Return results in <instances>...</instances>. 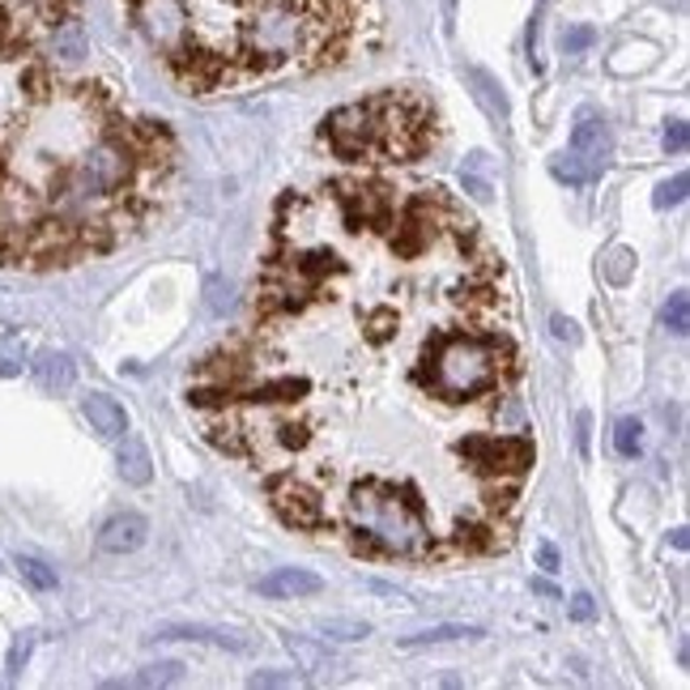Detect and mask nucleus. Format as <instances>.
<instances>
[{"instance_id":"nucleus-1","label":"nucleus","mask_w":690,"mask_h":690,"mask_svg":"<svg viewBox=\"0 0 690 690\" xmlns=\"http://www.w3.org/2000/svg\"><path fill=\"white\" fill-rule=\"evenodd\" d=\"M128 13L188 95L333 69L375 22L371 0H128Z\"/></svg>"},{"instance_id":"nucleus-2","label":"nucleus","mask_w":690,"mask_h":690,"mask_svg":"<svg viewBox=\"0 0 690 690\" xmlns=\"http://www.w3.org/2000/svg\"><path fill=\"white\" fill-rule=\"evenodd\" d=\"M609 153H614V137H609V124L596 115V111H580L576 115V128H571V149L558 153L550 162V171L567 184H589L596 180L605 167H609Z\"/></svg>"},{"instance_id":"nucleus-3","label":"nucleus","mask_w":690,"mask_h":690,"mask_svg":"<svg viewBox=\"0 0 690 690\" xmlns=\"http://www.w3.org/2000/svg\"><path fill=\"white\" fill-rule=\"evenodd\" d=\"M269 503H273V512L286 520V525H295V529H324L329 525V503H324V491L320 486H311L307 478H298V473H282V478H273L269 482Z\"/></svg>"},{"instance_id":"nucleus-4","label":"nucleus","mask_w":690,"mask_h":690,"mask_svg":"<svg viewBox=\"0 0 690 690\" xmlns=\"http://www.w3.org/2000/svg\"><path fill=\"white\" fill-rule=\"evenodd\" d=\"M324 137H329V146L337 149L342 158H371V141H375L371 107H367V102L337 107V111L324 120Z\"/></svg>"},{"instance_id":"nucleus-5","label":"nucleus","mask_w":690,"mask_h":690,"mask_svg":"<svg viewBox=\"0 0 690 690\" xmlns=\"http://www.w3.org/2000/svg\"><path fill=\"white\" fill-rule=\"evenodd\" d=\"M260 596H269V601H295V596H320L324 592V580L316 576V571H303V567H278V571H269V576H260V584H256Z\"/></svg>"},{"instance_id":"nucleus-6","label":"nucleus","mask_w":690,"mask_h":690,"mask_svg":"<svg viewBox=\"0 0 690 690\" xmlns=\"http://www.w3.org/2000/svg\"><path fill=\"white\" fill-rule=\"evenodd\" d=\"M149 538V520L146 516H137V512H120V516H111L107 525L99 529V550L102 554H133V550H141Z\"/></svg>"},{"instance_id":"nucleus-7","label":"nucleus","mask_w":690,"mask_h":690,"mask_svg":"<svg viewBox=\"0 0 690 690\" xmlns=\"http://www.w3.org/2000/svg\"><path fill=\"white\" fill-rule=\"evenodd\" d=\"M30 371H35V380H39V389L44 393H69L73 384H77V362L64 354V349H44L35 362H26Z\"/></svg>"},{"instance_id":"nucleus-8","label":"nucleus","mask_w":690,"mask_h":690,"mask_svg":"<svg viewBox=\"0 0 690 690\" xmlns=\"http://www.w3.org/2000/svg\"><path fill=\"white\" fill-rule=\"evenodd\" d=\"M82 414L90 418V427L99 431L102 440H124V431H128V414H124V405L107 393L86 396V401H82Z\"/></svg>"},{"instance_id":"nucleus-9","label":"nucleus","mask_w":690,"mask_h":690,"mask_svg":"<svg viewBox=\"0 0 690 690\" xmlns=\"http://www.w3.org/2000/svg\"><path fill=\"white\" fill-rule=\"evenodd\" d=\"M115 465H120V478H124L128 486H146L149 478H153V465H149V452L141 440H124Z\"/></svg>"},{"instance_id":"nucleus-10","label":"nucleus","mask_w":690,"mask_h":690,"mask_svg":"<svg viewBox=\"0 0 690 690\" xmlns=\"http://www.w3.org/2000/svg\"><path fill=\"white\" fill-rule=\"evenodd\" d=\"M153 640H197V643H218V648H235V652L251 648V643L231 636V631H205V627H158Z\"/></svg>"},{"instance_id":"nucleus-11","label":"nucleus","mask_w":690,"mask_h":690,"mask_svg":"<svg viewBox=\"0 0 690 690\" xmlns=\"http://www.w3.org/2000/svg\"><path fill=\"white\" fill-rule=\"evenodd\" d=\"M452 640H482V627H460V623L427 627V631H418V636H405L401 648H427V643H452Z\"/></svg>"},{"instance_id":"nucleus-12","label":"nucleus","mask_w":690,"mask_h":690,"mask_svg":"<svg viewBox=\"0 0 690 690\" xmlns=\"http://www.w3.org/2000/svg\"><path fill=\"white\" fill-rule=\"evenodd\" d=\"M26 362H30L26 342H22L17 333H0V380L22 375V371H26Z\"/></svg>"},{"instance_id":"nucleus-13","label":"nucleus","mask_w":690,"mask_h":690,"mask_svg":"<svg viewBox=\"0 0 690 690\" xmlns=\"http://www.w3.org/2000/svg\"><path fill=\"white\" fill-rule=\"evenodd\" d=\"M614 452L618 456H627V460H636L643 452V422L640 418H618V427H614Z\"/></svg>"},{"instance_id":"nucleus-14","label":"nucleus","mask_w":690,"mask_h":690,"mask_svg":"<svg viewBox=\"0 0 690 690\" xmlns=\"http://www.w3.org/2000/svg\"><path fill=\"white\" fill-rule=\"evenodd\" d=\"M17 576L30 584L35 592H51L56 589V571H51L44 558H30V554H22L17 558Z\"/></svg>"},{"instance_id":"nucleus-15","label":"nucleus","mask_w":690,"mask_h":690,"mask_svg":"<svg viewBox=\"0 0 690 690\" xmlns=\"http://www.w3.org/2000/svg\"><path fill=\"white\" fill-rule=\"evenodd\" d=\"M469 82L478 86V99H482V107L491 111L494 120H507V99H503V90L491 82V73H482V69H473L469 73Z\"/></svg>"},{"instance_id":"nucleus-16","label":"nucleus","mask_w":690,"mask_h":690,"mask_svg":"<svg viewBox=\"0 0 690 690\" xmlns=\"http://www.w3.org/2000/svg\"><path fill=\"white\" fill-rule=\"evenodd\" d=\"M661 320H665V329H669L674 337H687V329H690V298H687V291H674V295H669L665 311H661Z\"/></svg>"},{"instance_id":"nucleus-17","label":"nucleus","mask_w":690,"mask_h":690,"mask_svg":"<svg viewBox=\"0 0 690 690\" xmlns=\"http://www.w3.org/2000/svg\"><path fill=\"white\" fill-rule=\"evenodd\" d=\"M320 631H324L329 640H345V643L367 640V636H371V627H367V623H358V618H324V623H320Z\"/></svg>"},{"instance_id":"nucleus-18","label":"nucleus","mask_w":690,"mask_h":690,"mask_svg":"<svg viewBox=\"0 0 690 690\" xmlns=\"http://www.w3.org/2000/svg\"><path fill=\"white\" fill-rule=\"evenodd\" d=\"M180 678H184V665H180V661H167V665H149L137 682H141V687H171V682H180Z\"/></svg>"},{"instance_id":"nucleus-19","label":"nucleus","mask_w":690,"mask_h":690,"mask_svg":"<svg viewBox=\"0 0 690 690\" xmlns=\"http://www.w3.org/2000/svg\"><path fill=\"white\" fill-rule=\"evenodd\" d=\"M687 188H690V180H687V175H674L669 184H661V188H656V209H669V205H682V200H687Z\"/></svg>"},{"instance_id":"nucleus-20","label":"nucleus","mask_w":690,"mask_h":690,"mask_svg":"<svg viewBox=\"0 0 690 690\" xmlns=\"http://www.w3.org/2000/svg\"><path fill=\"white\" fill-rule=\"evenodd\" d=\"M30 648H35V636H30V631L13 640V648H9V674H22V665L30 661Z\"/></svg>"},{"instance_id":"nucleus-21","label":"nucleus","mask_w":690,"mask_h":690,"mask_svg":"<svg viewBox=\"0 0 690 690\" xmlns=\"http://www.w3.org/2000/svg\"><path fill=\"white\" fill-rule=\"evenodd\" d=\"M687 141H690L687 120H669V124H665V149H669V153H682Z\"/></svg>"},{"instance_id":"nucleus-22","label":"nucleus","mask_w":690,"mask_h":690,"mask_svg":"<svg viewBox=\"0 0 690 690\" xmlns=\"http://www.w3.org/2000/svg\"><path fill=\"white\" fill-rule=\"evenodd\" d=\"M571 618H576V623H592V618H596V605H592L589 592H576V596H571Z\"/></svg>"},{"instance_id":"nucleus-23","label":"nucleus","mask_w":690,"mask_h":690,"mask_svg":"<svg viewBox=\"0 0 690 690\" xmlns=\"http://www.w3.org/2000/svg\"><path fill=\"white\" fill-rule=\"evenodd\" d=\"M550 329H554V337H558V342H567V345L580 342V329H576L567 316H554V320H550Z\"/></svg>"},{"instance_id":"nucleus-24","label":"nucleus","mask_w":690,"mask_h":690,"mask_svg":"<svg viewBox=\"0 0 690 690\" xmlns=\"http://www.w3.org/2000/svg\"><path fill=\"white\" fill-rule=\"evenodd\" d=\"M589 44H592L589 26H580V30H567V35H563V48L567 51H580V48H589Z\"/></svg>"},{"instance_id":"nucleus-25","label":"nucleus","mask_w":690,"mask_h":690,"mask_svg":"<svg viewBox=\"0 0 690 690\" xmlns=\"http://www.w3.org/2000/svg\"><path fill=\"white\" fill-rule=\"evenodd\" d=\"M538 563H542L545 576H554V571H558V550H554L550 542H542L538 545Z\"/></svg>"},{"instance_id":"nucleus-26","label":"nucleus","mask_w":690,"mask_h":690,"mask_svg":"<svg viewBox=\"0 0 690 690\" xmlns=\"http://www.w3.org/2000/svg\"><path fill=\"white\" fill-rule=\"evenodd\" d=\"M291 652H298L303 661H307V669H316L320 665V648H311V643H303V640H291Z\"/></svg>"},{"instance_id":"nucleus-27","label":"nucleus","mask_w":690,"mask_h":690,"mask_svg":"<svg viewBox=\"0 0 690 690\" xmlns=\"http://www.w3.org/2000/svg\"><path fill=\"white\" fill-rule=\"evenodd\" d=\"M282 682H291V678H278V674H256L251 678V687H282Z\"/></svg>"},{"instance_id":"nucleus-28","label":"nucleus","mask_w":690,"mask_h":690,"mask_svg":"<svg viewBox=\"0 0 690 690\" xmlns=\"http://www.w3.org/2000/svg\"><path fill=\"white\" fill-rule=\"evenodd\" d=\"M589 427H592V418L580 414V452H584V456H589Z\"/></svg>"}]
</instances>
